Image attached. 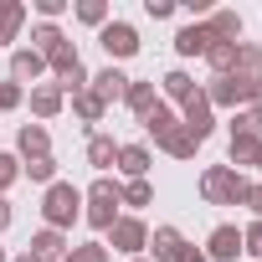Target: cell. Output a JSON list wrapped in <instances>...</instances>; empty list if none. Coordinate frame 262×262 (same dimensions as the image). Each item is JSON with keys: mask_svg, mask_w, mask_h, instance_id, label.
<instances>
[{"mask_svg": "<svg viewBox=\"0 0 262 262\" xmlns=\"http://www.w3.org/2000/svg\"><path fill=\"white\" fill-rule=\"evenodd\" d=\"M247 190H252L247 175L231 170V165H206V170H201V201H206V206H242Z\"/></svg>", "mask_w": 262, "mask_h": 262, "instance_id": "cell-1", "label": "cell"}, {"mask_svg": "<svg viewBox=\"0 0 262 262\" xmlns=\"http://www.w3.org/2000/svg\"><path fill=\"white\" fill-rule=\"evenodd\" d=\"M77 216H82V190H77L72 180H52L47 195H41V221H47L52 231H67Z\"/></svg>", "mask_w": 262, "mask_h": 262, "instance_id": "cell-2", "label": "cell"}, {"mask_svg": "<svg viewBox=\"0 0 262 262\" xmlns=\"http://www.w3.org/2000/svg\"><path fill=\"white\" fill-rule=\"evenodd\" d=\"M118 206H123V195H118V180H108V175H98L93 190H82V221L93 231H108L118 221Z\"/></svg>", "mask_w": 262, "mask_h": 262, "instance_id": "cell-3", "label": "cell"}, {"mask_svg": "<svg viewBox=\"0 0 262 262\" xmlns=\"http://www.w3.org/2000/svg\"><path fill=\"white\" fill-rule=\"evenodd\" d=\"M206 93V103L211 108H252V77H242V72H226V77H211V88H201Z\"/></svg>", "mask_w": 262, "mask_h": 262, "instance_id": "cell-4", "label": "cell"}, {"mask_svg": "<svg viewBox=\"0 0 262 262\" xmlns=\"http://www.w3.org/2000/svg\"><path fill=\"white\" fill-rule=\"evenodd\" d=\"M144 242H149V226H144L139 216H118V221L108 226V242H103V247H113L118 257H139Z\"/></svg>", "mask_w": 262, "mask_h": 262, "instance_id": "cell-5", "label": "cell"}, {"mask_svg": "<svg viewBox=\"0 0 262 262\" xmlns=\"http://www.w3.org/2000/svg\"><path fill=\"white\" fill-rule=\"evenodd\" d=\"M98 47L108 52V67H113V62H128V57L139 52V31L128 26V21H108V26L98 31Z\"/></svg>", "mask_w": 262, "mask_h": 262, "instance_id": "cell-6", "label": "cell"}, {"mask_svg": "<svg viewBox=\"0 0 262 262\" xmlns=\"http://www.w3.org/2000/svg\"><path fill=\"white\" fill-rule=\"evenodd\" d=\"M180 108H185V113H180V128H185V134H190L195 144H206V139H211V128H216V113H211L206 93L195 88V93H190V98H185Z\"/></svg>", "mask_w": 262, "mask_h": 262, "instance_id": "cell-7", "label": "cell"}, {"mask_svg": "<svg viewBox=\"0 0 262 262\" xmlns=\"http://www.w3.org/2000/svg\"><path fill=\"white\" fill-rule=\"evenodd\" d=\"M16 155H21V165L52 155V134H47V123H21V128H16Z\"/></svg>", "mask_w": 262, "mask_h": 262, "instance_id": "cell-8", "label": "cell"}, {"mask_svg": "<svg viewBox=\"0 0 262 262\" xmlns=\"http://www.w3.org/2000/svg\"><path fill=\"white\" fill-rule=\"evenodd\" d=\"M201 252H206V262H236V257H242V231H236V226H216Z\"/></svg>", "mask_w": 262, "mask_h": 262, "instance_id": "cell-9", "label": "cell"}, {"mask_svg": "<svg viewBox=\"0 0 262 262\" xmlns=\"http://www.w3.org/2000/svg\"><path fill=\"white\" fill-rule=\"evenodd\" d=\"M41 72H47V57H41V52H31V47H16V52H11V82H21V88L31 82V88H36Z\"/></svg>", "mask_w": 262, "mask_h": 262, "instance_id": "cell-10", "label": "cell"}, {"mask_svg": "<svg viewBox=\"0 0 262 262\" xmlns=\"http://www.w3.org/2000/svg\"><path fill=\"white\" fill-rule=\"evenodd\" d=\"M36 262H62L67 252H72V242H67V231H52V226H41L36 236H31V247H26Z\"/></svg>", "mask_w": 262, "mask_h": 262, "instance_id": "cell-11", "label": "cell"}, {"mask_svg": "<svg viewBox=\"0 0 262 262\" xmlns=\"http://www.w3.org/2000/svg\"><path fill=\"white\" fill-rule=\"evenodd\" d=\"M149 165H155V155H149V144H118V175H128V180H149Z\"/></svg>", "mask_w": 262, "mask_h": 262, "instance_id": "cell-12", "label": "cell"}, {"mask_svg": "<svg viewBox=\"0 0 262 262\" xmlns=\"http://www.w3.org/2000/svg\"><path fill=\"white\" fill-rule=\"evenodd\" d=\"M139 123H144V134H149L155 144H165V139L175 134V128H180V113H175V108H170V103L160 98V103H155V108H149V113H144Z\"/></svg>", "mask_w": 262, "mask_h": 262, "instance_id": "cell-13", "label": "cell"}, {"mask_svg": "<svg viewBox=\"0 0 262 262\" xmlns=\"http://www.w3.org/2000/svg\"><path fill=\"white\" fill-rule=\"evenodd\" d=\"M88 93H93V98H103V103H123L128 77H123L118 67H103V72H93V77H88Z\"/></svg>", "mask_w": 262, "mask_h": 262, "instance_id": "cell-14", "label": "cell"}, {"mask_svg": "<svg viewBox=\"0 0 262 262\" xmlns=\"http://www.w3.org/2000/svg\"><path fill=\"white\" fill-rule=\"evenodd\" d=\"M180 247H185L180 226H155V231H149V242H144L149 262H175V252H180Z\"/></svg>", "mask_w": 262, "mask_h": 262, "instance_id": "cell-15", "label": "cell"}, {"mask_svg": "<svg viewBox=\"0 0 262 262\" xmlns=\"http://www.w3.org/2000/svg\"><path fill=\"white\" fill-rule=\"evenodd\" d=\"M211 41H216V36L206 31V21H190V26H180V31H175V52H180V57H206V52H211Z\"/></svg>", "mask_w": 262, "mask_h": 262, "instance_id": "cell-16", "label": "cell"}, {"mask_svg": "<svg viewBox=\"0 0 262 262\" xmlns=\"http://www.w3.org/2000/svg\"><path fill=\"white\" fill-rule=\"evenodd\" d=\"M62 103H67V93H62L57 82H36V88H31V113H36V118H57Z\"/></svg>", "mask_w": 262, "mask_h": 262, "instance_id": "cell-17", "label": "cell"}, {"mask_svg": "<svg viewBox=\"0 0 262 262\" xmlns=\"http://www.w3.org/2000/svg\"><path fill=\"white\" fill-rule=\"evenodd\" d=\"M88 165H93L98 175H108V170L118 165V139H113V134H93V139H88Z\"/></svg>", "mask_w": 262, "mask_h": 262, "instance_id": "cell-18", "label": "cell"}, {"mask_svg": "<svg viewBox=\"0 0 262 262\" xmlns=\"http://www.w3.org/2000/svg\"><path fill=\"white\" fill-rule=\"evenodd\" d=\"M206 31H211L216 41L236 47V41H242V16H236V11H211V16H206Z\"/></svg>", "mask_w": 262, "mask_h": 262, "instance_id": "cell-19", "label": "cell"}, {"mask_svg": "<svg viewBox=\"0 0 262 262\" xmlns=\"http://www.w3.org/2000/svg\"><path fill=\"white\" fill-rule=\"evenodd\" d=\"M26 26V6L21 0H0V47H11Z\"/></svg>", "mask_w": 262, "mask_h": 262, "instance_id": "cell-20", "label": "cell"}, {"mask_svg": "<svg viewBox=\"0 0 262 262\" xmlns=\"http://www.w3.org/2000/svg\"><path fill=\"white\" fill-rule=\"evenodd\" d=\"M155 103H160L155 82H134V77H128V93H123V108H128V113H134V118H144Z\"/></svg>", "mask_w": 262, "mask_h": 262, "instance_id": "cell-21", "label": "cell"}, {"mask_svg": "<svg viewBox=\"0 0 262 262\" xmlns=\"http://www.w3.org/2000/svg\"><path fill=\"white\" fill-rule=\"evenodd\" d=\"M231 139H262V108H236L231 113Z\"/></svg>", "mask_w": 262, "mask_h": 262, "instance_id": "cell-22", "label": "cell"}, {"mask_svg": "<svg viewBox=\"0 0 262 262\" xmlns=\"http://www.w3.org/2000/svg\"><path fill=\"white\" fill-rule=\"evenodd\" d=\"M160 93H165V98H170V103H185V98H190V93H195V77H190V72H180V67H175V72H165V77H160Z\"/></svg>", "mask_w": 262, "mask_h": 262, "instance_id": "cell-23", "label": "cell"}, {"mask_svg": "<svg viewBox=\"0 0 262 262\" xmlns=\"http://www.w3.org/2000/svg\"><path fill=\"white\" fill-rule=\"evenodd\" d=\"M262 139H231V170H257Z\"/></svg>", "mask_w": 262, "mask_h": 262, "instance_id": "cell-24", "label": "cell"}, {"mask_svg": "<svg viewBox=\"0 0 262 262\" xmlns=\"http://www.w3.org/2000/svg\"><path fill=\"white\" fill-rule=\"evenodd\" d=\"M72 113H77L82 123H98V118L108 113V103H103V98H93V93L82 88V93H72Z\"/></svg>", "mask_w": 262, "mask_h": 262, "instance_id": "cell-25", "label": "cell"}, {"mask_svg": "<svg viewBox=\"0 0 262 262\" xmlns=\"http://www.w3.org/2000/svg\"><path fill=\"white\" fill-rule=\"evenodd\" d=\"M231 72H242V77H257V72H262V52H257V41H236V62H231Z\"/></svg>", "mask_w": 262, "mask_h": 262, "instance_id": "cell-26", "label": "cell"}, {"mask_svg": "<svg viewBox=\"0 0 262 262\" xmlns=\"http://www.w3.org/2000/svg\"><path fill=\"white\" fill-rule=\"evenodd\" d=\"M72 11H77V21H82V26H98V31L113 21V16H108V0H77Z\"/></svg>", "mask_w": 262, "mask_h": 262, "instance_id": "cell-27", "label": "cell"}, {"mask_svg": "<svg viewBox=\"0 0 262 262\" xmlns=\"http://www.w3.org/2000/svg\"><path fill=\"white\" fill-rule=\"evenodd\" d=\"M67 36H62V26H52V21H41V26H31V52H52V47H62Z\"/></svg>", "mask_w": 262, "mask_h": 262, "instance_id": "cell-28", "label": "cell"}, {"mask_svg": "<svg viewBox=\"0 0 262 262\" xmlns=\"http://www.w3.org/2000/svg\"><path fill=\"white\" fill-rule=\"evenodd\" d=\"M118 195H123V206H155V185L149 180H128V185H118Z\"/></svg>", "mask_w": 262, "mask_h": 262, "instance_id": "cell-29", "label": "cell"}, {"mask_svg": "<svg viewBox=\"0 0 262 262\" xmlns=\"http://www.w3.org/2000/svg\"><path fill=\"white\" fill-rule=\"evenodd\" d=\"M160 149H165L170 160H195V149H201V144H195V139L185 134V128H175V134H170V139H165Z\"/></svg>", "mask_w": 262, "mask_h": 262, "instance_id": "cell-30", "label": "cell"}, {"mask_svg": "<svg viewBox=\"0 0 262 262\" xmlns=\"http://www.w3.org/2000/svg\"><path fill=\"white\" fill-rule=\"evenodd\" d=\"M77 62H82V57H77V47H72V41H62V47H52V52H47V67H52L57 77H62V72H72Z\"/></svg>", "mask_w": 262, "mask_h": 262, "instance_id": "cell-31", "label": "cell"}, {"mask_svg": "<svg viewBox=\"0 0 262 262\" xmlns=\"http://www.w3.org/2000/svg\"><path fill=\"white\" fill-rule=\"evenodd\" d=\"M206 62H211V72H216V77H226V72H231V62H236V47H226V41H211Z\"/></svg>", "mask_w": 262, "mask_h": 262, "instance_id": "cell-32", "label": "cell"}, {"mask_svg": "<svg viewBox=\"0 0 262 262\" xmlns=\"http://www.w3.org/2000/svg\"><path fill=\"white\" fill-rule=\"evenodd\" d=\"M21 175L31 180V185H52L57 180V160L47 155V160H31V165H21Z\"/></svg>", "mask_w": 262, "mask_h": 262, "instance_id": "cell-33", "label": "cell"}, {"mask_svg": "<svg viewBox=\"0 0 262 262\" xmlns=\"http://www.w3.org/2000/svg\"><path fill=\"white\" fill-rule=\"evenodd\" d=\"M62 262H108V247H103V242H77Z\"/></svg>", "mask_w": 262, "mask_h": 262, "instance_id": "cell-34", "label": "cell"}, {"mask_svg": "<svg viewBox=\"0 0 262 262\" xmlns=\"http://www.w3.org/2000/svg\"><path fill=\"white\" fill-rule=\"evenodd\" d=\"M21 103H26V88L6 77V82H0V113H11V108H21Z\"/></svg>", "mask_w": 262, "mask_h": 262, "instance_id": "cell-35", "label": "cell"}, {"mask_svg": "<svg viewBox=\"0 0 262 262\" xmlns=\"http://www.w3.org/2000/svg\"><path fill=\"white\" fill-rule=\"evenodd\" d=\"M16 180H21V160L16 155H0V195H6Z\"/></svg>", "mask_w": 262, "mask_h": 262, "instance_id": "cell-36", "label": "cell"}, {"mask_svg": "<svg viewBox=\"0 0 262 262\" xmlns=\"http://www.w3.org/2000/svg\"><path fill=\"white\" fill-rule=\"evenodd\" d=\"M242 252H247V257H257V262H262V221H252V226H247V231H242Z\"/></svg>", "mask_w": 262, "mask_h": 262, "instance_id": "cell-37", "label": "cell"}, {"mask_svg": "<svg viewBox=\"0 0 262 262\" xmlns=\"http://www.w3.org/2000/svg\"><path fill=\"white\" fill-rule=\"evenodd\" d=\"M62 11H67V0H36V16H41V21H52V26H57V16H62Z\"/></svg>", "mask_w": 262, "mask_h": 262, "instance_id": "cell-38", "label": "cell"}, {"mask_svg": "<svg viewBox=\"0 0 262 262\" xmlns=\"http://www.w3.org/2000/svg\"><path fill=\"white\" fill-rule=\"evenodd\" d=\"M144 11H149L155 21H170V16H175V0H144Z\"/></svg>", "mask_w": 262, "mask_h": 262, "instance_id": "cell-39", "label": "cell"}, {"mask_svg": "<svg viewBox=\"0 0 262 262\" xmlns=\"http://www.w3.org/2000/svg\"><path fill=\"white\" fill-rule=\"evenodd\" d=\"M175 262H206V252H201V247H190V242H185V247H180V252H175Z\"/></svg>", "mask_w": 262, "mask_h": 262, "instance_id": "cell-40", "label": "cell"}, {"mask_svg": "<svg viewBox=\"0 0 262 262\" xmlns=\"http://www.w3.org/2000/svg\"><path fill=\"white\" fill-rule=\"evenodd\" d=\"M242 206H252V216H257V221H262V185H252V190H247V201H242Z\"/></svg>", "mask_w": 262, "mask_h": 262, "instance_id": "cell-41", "label": "cell"}, {"mask_svg": "<svg viewBox=\"0 0 262 262\" xmlns=\"http://www.w3.org/2000/svg\"><path fill=\"white\" fill-rule=\"evenodd\" d=\"M11 221H16V211H11V201L0 195V231H11Z\"/></svg>", "mask_w": 262, "mask_h": 262, "instance_id": "cell-42", "label": "cell"}, {"mask_svg": "<svg viewBox=\"0 0 262 262\" xmlns=\"http://www.w3.org/2000/svg\"><path fill=\"white\" fill-rule=\"evenodd\" d=\"M252 108H262V72L252 77Z\"/></svg>", "mask_w": 262, "mask_h": 262, "instance_id": "cell-43", "label": "cell"}, {"mask_svg": "<svg viewBox=\"0 0 262 262\" xmlns=\"http://www.w3.org/2000/svg\"><path fill=\"white\" fill-rule=\"evenodd\" d=\"M16 262H36V257H31V252H21V257H16Z\"/></svg>", "mask_w": 262, "mask_h": 262, "instance_id": "cell-44", "label": "cell"}, {"mask_svg": "<svg viewBox=\"0 0 262 262\" xmlns=\"http://www.w3.org/2000/svg\"><path fill=\"white\" fill-rule=\"evenodd\" d=\"M0 262H11V257H6V247H0Z\"/></svg>", "mask_w": 262, "mask_h": 262, "instance_id": "cell-45", "label": "cell"}, {"mask_svg": "<svg viewBox=\"0 0 262 262\" xmlns=\"http://www.w3.org/2000/svg\"><path fill=\"white\" fill-rule=\"evenodd\" d=\"M128 262H149V257H128Z\"/></svg>", "mask_w": 262, "mask_h": 262, "instance_id": "cell-46", "label": "cell"}, {"mask_svg": "<svg viewBox=\"0 0 262 262\" xmlns=\"http://www.w3.org/2000/svg\"><path fill=\"white\" fill-rule=\"evenodd\" d=\"M257 170H262V160H257Z\"/></svg>", "mask_w": 262, "mask_h": 262, "instance_id": "cell-47", "label": "cell"}]
</instances>
